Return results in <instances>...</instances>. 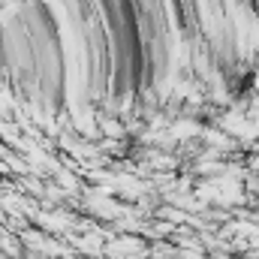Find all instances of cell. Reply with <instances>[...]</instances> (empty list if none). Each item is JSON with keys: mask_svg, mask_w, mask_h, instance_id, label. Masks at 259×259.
<instances>
[{"mask_svg": "<svg viewBox=\"0 0 259 259\" xmlns=\"http://www.w3.org/2000/svg\"><path fill=\"white\" fill-rule=\"evenodd\" d=\"M175 12L187 39L211 58H226L232 52V24L223 0H175Z\"/></svg>", "mask_w": 259, "mask_h": 259, "instance_id": "1", "label": "cell"}]
</instances>
